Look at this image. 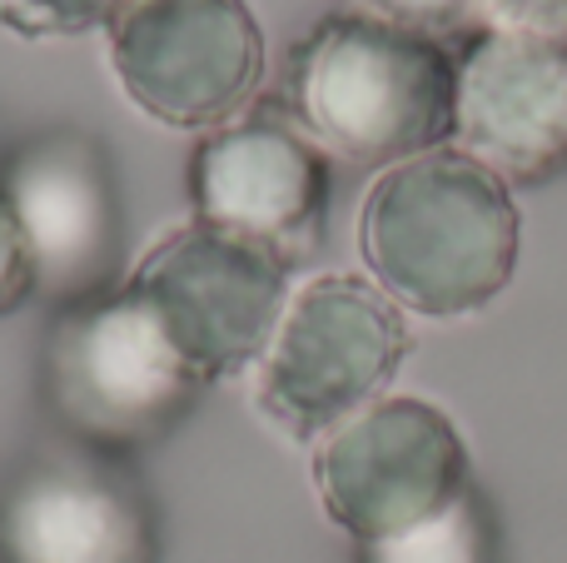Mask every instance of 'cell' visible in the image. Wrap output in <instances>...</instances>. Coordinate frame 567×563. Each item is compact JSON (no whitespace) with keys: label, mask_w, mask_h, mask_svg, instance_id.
Listing matches in <instances>:
<instances>
[{"label":"cell","mask_w":567,"mask_h":563,"mask_svg":"<svg viewBox=\"0 0 567 563\" xmlns=\"http://www.w3.org/2000/svg\"><path fill=\"white\" fill-rule=\"evenodd\" d=\"M359 563H488V519L478 494H463L449 514L383 544H363Z\"/></svg>","instance_id":"obj_12"},{"label":"cell","mask_w":567,"mask_h":563,"mask_svg":"<svg viewBox=\"0 0 567 563\" xmlns=\"http://www.w3.org/2000/svg\"><path fill=\"white\" fill-rule=\"evenodd\" d=\"M453 145L503 185H548L567 170V45L478 30L458 45Z\"/></svg>","instance_id":"obj_11"},{"label":"cell","mask_w":567,"mask_h":563,"mask_svg":"<svg viewBox=\"0 0 567 563\" xmlns=\"http://www.w3.org/2000/svg\"><path fill=\"white\" fill-rule=\"evenodd\" d=\"M105 60L145 120L209 135L255 105L269 45L249 0H135L110 20Z\"/></svg>","instance_id":"obj_6"},{"label":"cell","mask_w":567,"mask_h":563,"mask_svg":"<svg viewBox=\"0 0 567 563\" xmlns=\"http://www.w3.org/2000/svg\"><path fill=\"white\" fill-rule=\"evenodd\" d=\"M135 0H0V25L20 40H70L110 30V20Z\"/></svg>","instance_id":"obj_13"},{"label":"cell","mask_w":567,"mask_h":563,"mask_svg":"<svg viewBox=\"0 0 567 563\" xmlns=\"http://www.w3.org/2000/svg\"><path fill=\"white\" fill-rule=\"evenodd\" d=\"M518 245L513 185L458 145L379 170L359 209L363 269L403 315L463 319L488 309L518 269Z\"/></svg>","instance_id":"obj_1"},{"label":"cell","mask_w":567,"mask_h":563,"mask_svg":"<svg viewBox=\"0 0 567 563\" xmlns=\"http://www.w3.org/2000/svg\"><path fill=\"white\" fill-rule=\"evenodd\" d=\"M30 295H35V265H30L25 235L16 225V209H10L6 190H0V319L16 315Z\"/></svg>","instance_id":"obj_15"},{"label":"cell","mask_w":567,"mask_h":563,"mask_svg":"<svg viewBox=\"0 0 567 563\" xmlns=\"http://www.w3.org/2000/svg\"><path fill=\"white\" fill-rule=\"evenodd\" d=\"M359 6H363V16H379V20H389V25L429 35L453 50H458L463 40H473L478 30H488L483 0H359Z\"/></svg>","instance_id":"obj_14"},{"label":"cell","mask_w":567,"mask_h":563,"mask_svg":"<svg viewBox=\"0 0 567 563\" xmlns=\"http://www.w3.org/2000/svg\"><path fill=\"white\" fill-rule=\"evenodd\" d=\"M279 95V110L323 155L393 170L453 140L458 50L339 10L293 40Z\"/></svg>","instance_id":"obj_2"},{"label":"cell","mask_w":567,"mask_h":563,"mask_svg":"<svg viewBox=\"0 0 567 563\" xmlns=\"http://www.w3.org/2000/svg\"><path fill=\"white\" fill-rule=\"evenodd\" d=\"M483 16L498 30L563 40L567 45V0H483Z\"/></svg>","instance_id":"obj_16"},{"label":"cell","mask_w":567,"mask_h":563,"mask_svg":"<svg viewBox=\"0 0 567 563\" xmlns=\"http://www.w3.org/2000/svg\"><path fill=\"white\" fill-rule=\"evenodd\" d=\"M0 563H159V509L125 459L40 449L0 484Z\"/></svg>","instance_id":"obj_9"},{"label":"cell","mask_w":567,"mask_h":563,"mask_svg":"<svg viewBox=\"0 0 567 563\" xmlns=\"http://www.w3.org/2000/svg\"><path fill=\"white\" fill-rule=\"evenodd\" d=\"M205 379L159 335L125 285L50 319L40 349V395L65 444L135 459L165 444L205 399Z\"/></svg>","instance_id":"obj_3"},{"label":"cell","mask_w":567,"mask_h":563,"mask_svg":"<svg viewBox=\"0 0 567 563\" xmlns=\"http://www.w3.org/2000/svg\"><path fill=\"white\" fill-rule=\"evenodd\" d=\"M409 349V319L373 279L343 269L313 275L293 285L275 339L249 375L255 409L293 444H319L389 395Z\"/></svg>","instance_id":"obj_4"},{"label":"cell","mask_w":567,"mask_h":563,"mask_svg":"<svg viewBox=\"0 0 567 563\" xmlns=\"http://www.w3.org/2000/svg\"><path fill=\"white\" fill-rule=\"evenodd\" d=\"M189 205L205 225L299 265L323 245L329 225V155L279 105L245 110L195 140Z\"/></svg>","instance_id":"obj_10"},{"label":"cell","mask_w":567,"mask_h":563,"mask_svg":"<svg viewBox=\"0 0 567 563\" xmlns=\"http://www.w3.org/2000/svg\"><path fill=\"white\" fill-rule=\"evenodd\" d=\"M16 225L35 265V295L55 309L85 305L125 285V209L115 160L90 130L60 125L0 155Z\"/></svg>","instance_id":"obj_8"},{"label":"cell","mask_w":567,"mask_h":563,"mask_svg":"<svg viewBox=\"0 0 567 563\" xmlns=\"http://www.w3.org/2000/svg\"><path fill=\"white\" fill-rule=\"evenodd\" d=\"M319 509L353 544H383L449 514L468 484V444L439 405L383 395L313 444Z\"/></svg>","instance_id":"obj_7"},{"label":"cell","mask_w":567,"mask_h":563,"mask_svg":"<svg viewBox=\"0 0 567 563\" xmlns=\"http://www.w3.org/2000/svg\"><path fill=\"white\" fill-rule=\"evenodd\" d=\"M125 289L205 385L255 375L293 295V265L189 215L130 265Z\"/></svg>","instance_id":"obj_5"}]
</instances>
